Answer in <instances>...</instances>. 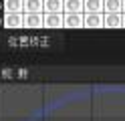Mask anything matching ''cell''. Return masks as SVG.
Segmentation results:
<instances>
[{
  "mask_svg": "<svg viewBox=\"0 0 125 121\" xmlns=\"http://www.w3.org/2000/svg\"><path fill=\"white\" fill-rule=\"evenodd\" d=\"M22 26L42 28V12H22Z\"/></svg>",
  "mask_w": 125,
  "mask_h": 121,
  "instance_id": "6da1fadb",
  "label": "cell"
},
{
  "mask_svg": "<svg viewBox=\"0 0 125 121\" xmlns=\"http://www.w3.org/2000/svg\"><path fill=\"white\" fill-rule=\"evenodd\" d=\"M42 26L62 28V12H42Z\"/></svg>",
  "mask_w": 125,
  "mask_h": 121,
  "instance_id": "7a4b0ae2",
  "label": "cell"
},
{
  "mask_svg": "<svg viewBox=\"0 0 125 121\" xmlns=\"http://www.w3.org/2000/svg\"><path fill=\"white\" fill-rule=\"evenodd\" d=\"M83 28H103V12L83 14Z\"/></svg>",
  "mask_w": 125,
  "mask_h": 121,
  "instance_id": "3957f363",
  "label": "cell"
},
{
  "mask_svg": "<svg viewBox=\"0 0 125 121\" xmlns=\"http://www.w3.org/2000/svg\"><path fill=\"white\" fill-rule=\"evenodd\" d=\"M62 14H83V0H62Z\"/></svg>",
  "mask_w": 125,
  "mask_h": 121,
  "instance_id": "277c9868",
  "label": "cell"
},
{
  "mask_svg": "<svg viewBox=\"0 0 125 121\" xmlns=\"http://www.w3.org/2000/svg\"><path fill=\"white\" fill-rule=\"evenodd\" d=\"M4 26L6 28H22V12H6Z\"/></svg>",
  "mask_w": 125,
  "mask_h": 121,
  "instance_id": "5b68a950",
  "label": "cell"
},
{
  "mask_svg": "<svg viewBox=\"0 0 125 121\" xmlns=\"http://www.w3.org/2000/svg\"><path fill=\"white\" fill-rule=\"evenodd\" d=\"M103 26L121 28V12H103Z\"/></svg>",
  "mask_w": 125,
  "mask_h": 121,
  "instance_id": "8992f818",
  "label": "cell"
},
{
  "mask_svg": "<svg viewBox=\"0 0 125 121\" xmlns=\"http://www.w3.org/2000/svg\"><path fill=\"white\" fill-rule=\"evenodd\" d=\"M65 28H83V14H62Z\"/></svg>",
  "mask_w": 125,
  "mask_h": 121,
  "instance_id": "52a82bcc",
  "label": "cell"
},
{
  "mask_svg": "<svg viewBox=\"0 0 125 121\" xmlns=\"http://www.w3.org/2000/svg\"><path fill=\"white\" fill-rule=\"evenodd\" d=\"M103 12V0H83V14Z\"/></svg>",
  "mask_w": 125,
  "mask_h": 121,
  "instance_id": "ba28073f",
  "label": "cell"
},
{
  "mask_svg": "<svg viewBox=\"0 0 125 121\" xmlns=\"http://www.w3.org/2000/svg\"><path fill=\"white\" fill-rule=\"evenodd\" d=\"M22 12H42V0H22Z\"/></svg>",
  "mask_w": 125,
  "mask_h": 121,
  "instance_id": "9c48e42d",
  "label": "cell"
},
{
  "mask_svg": "<svg viewBox=\"0 0 125 121\" xmlns=\"http://www.w3.org/2000/svg\"><path fill=\"white\" fill-rule=\"evenodd\" d=\"M42 12H62V0H42Z\"/></svg>",
  "mask_w": 125,
  "mask_h": 121,
  "instance_id": "30bf717a",
  "label": "cell"
},
{
  "mask_svg": "<svg viewBox=\"0 0 125 121\" xmlns=\"http://www.w3.org/2000/svg\"><path fill=\"white\" fill-rule=\"evenodd\" d=\"M6 12H22V0H4V14Z\"/></svg>",
  "mask_w": 125,
  "mask_h": 121,
  "instance_id": "8fae6325",
  "label": "cell"
},
{
  "mask_svg": "<svg viewBox=\"0 0 125 121\" xmlns=\"http://www.w3.org/2000/svg\"><path fill=\"white\" fill-rule=\"evenodd\" d=\"M103 12H121V0H103Z\"/></svg>",
  "mask_w": 125,
  "mask_h": 121,
  "instance_id": "7c38bea8",
  "label": "cell"
},
{
  "mask_svg": "<svg viewBox=\"0 0 125 121\" xmlns=\"http://www.w3.org/2000/svg\"><path fill=\"white\" fill-rule=\"evenodd\" d=\"M121 26H125V12H121Z\"/></svg>",
  "mask_w": 125,
  "mask_h": 121,
  "instance_id": "4fadbf2b",
  "label": "cell"
},
{
  "mask_svg": "<svg viewBox=\"0 0 125 121\" xmlns=\"http://www.w3.org/2000/svg\"><path fill=\"white\" fill-rule=\"evenodd\" d=\"M121 12H125V0H121Z\"/></svg>",
  "mask_w": 125,
  "mask_h": 121,
  "instance_id": "5bb4252c",
  "label": "cell"
}]
</instances>
